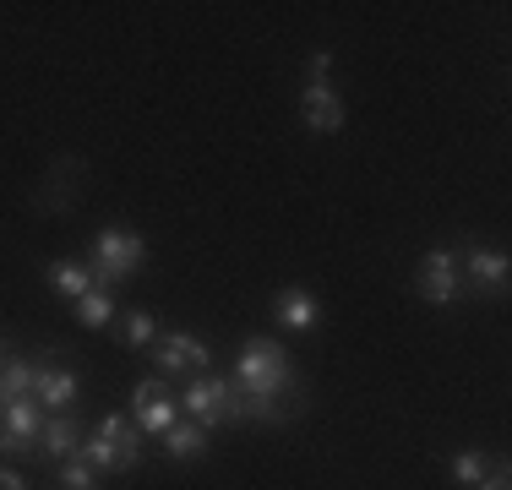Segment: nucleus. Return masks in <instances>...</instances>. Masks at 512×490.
I'll return each instance as SVG.
<instances>
[{"label":"nucleus","instance_id":"nucleus-1","mask_svg":"<svg viewBox=\"0 0 512 490\" xmlns=\"http://www.w3.org/2000/svg\"><path fill=\"white\" fill-rule=\"evenodd\" d=\"M235 387L251 392V398H267V403H284L289 414H295L300 398V382H295V365H289L284 343L273 338H246L240 343V360H235Z\"/></svg>","mask_w":512,"mask_h":490},{"label":"nucleus","instance_id":"nucleus-2","mask_svg":"<svg viewBox=\"0 0 512 490\" xmlns=\"http://www.w3.org/2000/svg\"><path fill=\"white\" fill-rule=\"evenodd\" d=\"M82 458L99 474H126L142 463V431L131 425V414H109L99 436H82Z\"/></svg>","mask_w":512,"mask_h":490},{"label":"nucleus","instance_id":"nucleus-3","mask_svg":"<svg viewBox=\"0 0 512 490\" xmlns=\"http://www.w3.org/2000/svg\"><path fill=\"white\" fill-rule=\"evenodd\" d=\"M142 262H148V245L137 229H99V240H93V284L99 289L137 278Z\"/></svg>","mask_w":512,"mask_h":490},{"label":"nucleus","instance_id":"nucleus-4","mask_svg":"<svg viewBox=\"0 0 512 490\" xmlns=\"http://www.w3.org/2000/svg\"><path fill=\"white\" fill-rule=\"evenodd\" d=\"M414 289H420L425 305H453L458 289H463L458 251H425L420 267H414Z\"/></svg>","mask_w":512,"mask_h":490},{"label":"nucleus","instance_id":"nucleus-5","mask_svg":"<svg viewBox=\"0 0 512 490\" xmlns=\"http://www.w3.org/2000/svg\"><path fill=\"white\" fill-rule=\"evenodd\" d=\"M131 420H137V431L164 436L169 425H175V392L158 382V376L137 382V387H131Z\"/></svg>","mask_w":512,"mask_h":490},{"label":"nucleus","instance_id":"nucleus-6","mask_svg":"<svg viewBox=\"0 0 512 490\" xmlns=\"http://www.w3.org/2000/svg\"><path fill=\"white\" fill-rule=\"evenodd\" d=\"M207 360H213V354H207V343L191 338V333L153 338V365H158L164 376H191V371H202Z\"/></svg>","mask_w":512,"mask_h":490},{"label":"nucleus","instance_id":"nucleus-7","mask_svg":"<svg viewBox=\"0 0 512 490\" xmlns=\"http://www.w3.org/2000/svg\"><path fill=\"white\" fill-rule=\"evenodd\" d=\"M224 403H229V382L224 376H197V382L186 387V414L202 425H224Z\"/></svg>","mask_w":512,"mask_h":490},{"label":"nucleus","instance_id":"nucleus-8","mask_svg":"<svg viewBox=\"0 0 512 490\" xmlns=\"http://www.w3.org/2000/svg\"><path fill=\"white\" fill-rule=\"evenodd\" d=\"M300 120H306L311 131H322V137H333V131L344 126V104H338V93L327 88V82H306V93H300Z\"/></svg>","mask_w":512,"mask_h":490},{"label":"nucleus","instance_id":"nucleus-9","mask_svg":"<svg viewBox=\"0 0 512 490\" xmlns=\"http://www.w3.org/2000/svg\"><path fill=\"white\" fill-rule=\"evenodd\" d=\"M458 267H463V278H469L474 289H491V294H502L507 289V273H512L502 251H480V245H474V251H463Z\"/></svg>","mask_w":512,"mask_h":490},{"label":"nucleus","instance_id":"nucleus-10","mask_svg":"<svg viewBox=\"0 0 512 490\" xmlns=\"http://www.w3.org/2000/svg\"><path fill=\"white\" fill-rule=\"evenodd\" d=\"M77 392H82V382H77L71 371H60V365L33 371V398H39L44 409H60V414H66L71 403H77Z\"/></svg>","mask_w":512,"mask_h":490},{"label":"nucleus","instance_id":"nucleus-11","mask_svg":"<svg viewBox=\"0 0 512 490\" xmlns=\"http://www.w3.org/2000/svg\"><path fill=\"white\" fill-rule=\"evenodd\" d=\"M273 316L284 327H295V333H311V327L322 322V305H316V294H306V289H284L273 305Z\"/></svg>","mask_w":512,"mask_h":490},{"label":"nucleus","instance_id":"nucleus-12","mask_svg":"<svg viewBox=\"0 0 512 490\" xmlns=\"http://www.w3.org/2000/svg\"><path fill=\"white\" fill-rule=\"evenodd\" d=\"M158 441H164L169 463H197L202 452H207V431H202L197 420H175V425H169V431L158 436Z\"/></svg>","mask_w":512,"mask_h":490},{"label":"nucleus","instance_id":"nucleus-13","mask_svg":"<svg viewBox=\"0 0 512 490\" xmlns=\"http://www.w3.org/2000/svg\"><path fill=\"white\" fill-rule=\"evenodd\" d=\"M0 420H6V431L17 441H28V447H39L44 436V414H39V398H17V403H0Z\"/></svg>","mask_w":512,"mask_h":490},{"label":"nucleus","instance_id":"nucleus-14","mask_svg":"<svg viewBox=\"0 0 512 490\" xmlns=\"http://www.w3.org/2000/svg\"><path fill=\"white\" fill-rule=\"evenodd\" d=\"M44 278H50V289L71 294V300H82L88 289H99V284H93V273H88V262H71V256H66V262H50V267H44Z\"/></svg>","mask_w":512,"mask_h":490},{"label":"nucleus","instance_id":"nucleus-15","mask_svg":"<svg viewBox=\"0 0 512 490\" xmlns=\"http://www.w3.org/2000/svg\"><path fill=\"white\" fill-rule=\"evenodd\" d=\"M39 447H44V458H60V463H66L71 452H82L77 420H66V414H60V420H50V425H44V436H39Z\"/></svg>","mask_w":512,"mask_h":490},{"label":"nucleus","instance_id":"nucleus-16","mask_svg":"<svg viewBox=\"0 0 512 490\" xmlns=\"http://www.w3.org/2000/svg\"><path fill=\"white\" fill-rule=\"evenodd\" d=\"M33 398V365L28 360H6L0 365V403Z\"/></svg>","mask_w":512,"mask_h":490},{"label":"nucleus","instance_id":"nucleus-17","mask_svg":"<svg viewBox=\"0 0 512 490\" xmlns=\"http://www.w3.org/2000/svg\"><path fill=\"white\" fill-rule=\"evenodd\" d=\"M115 300H109V289H88V294H82V300H77V322L82 327H109V322H115Z\"/></svg>","mask_w":512,"mask_h":490},{"label":"nucleus","instance_id":"nucleus-18","mask_svg":"<svg viewBox=\"0 0 512 490\" xmlns=\"http://www.w3.org/2000/svg\"><path fill=\"white\" fill-rule=\"evenodd\" d=\"M115 338L126 343V349H142V343H153V316L148 311H126L115 327Z\"/></svg>","mask_w":512,"mask_h":490},{"label":"nucleus","instance_id":"nucleus-19","mask_svg":"<svg viewBox=\"0 0 512 490\" xmlns=\"http://www.w3.org/2000/svg\"><path fill=\"white\" fill-rule=\"evenodd\" d=\"M485 474H491V458H485V452H458V458H453V480H458V485L474 490Z\"/></svg>","mask_w":512,"mask_h":490},{"label":"nucleus","instance_id":"nucleus-20","mask_svg":"<svg viewBox=\"0 0 512 490\" xmlns=\"http://www.w3.org/2000/svg\"><path fill=\"white\" fill-rule=\"evenodd\" d=\"M60 485L66 490H99V469L88 458H66L60 463Z\"/></svg>","mask_w":512,"mask_h":490},{"label":"nucleus","instance_id":"nucleus-21","mask_svg":"<svg viewBox=\"0 0 512 490\" xmlns=\"http://www.w3.org/2000/svg\"><path fill=\"white\" fill-rule=\"evenodd\" d=\"M306 71H311V82H327V71H333V55H327V49H316V55L306 60Z\"/></svg>","mask_w":512,"mask_h":490},{"label":"nucleus","instance_id":"nucleus-22","mask_svg":"<svg viewBox=\"0 0 512 490\" xmlns=\"http://www.w3.org/2000/svg\"><path fill=\"white\" fill-rule=\"evenodd\" d=\"M474 490H512V485H507V463H491V474H485Z\"/></svg>","mask_w":512,"mask_h":490},{"label":"nucleus","instance_id":"nucleus-23","mask_svg":"<svg viewBox=\"0 0 512 490\" xmlns=\"http://www.w3.org/2000/svg\"><path fill=\"white\" fill-rule=\"evenodd\" d=\"M0 490H28V485H22V474H11V469H0Z\"/></svg>","mask_w":512,"mask_h":490}]
</instances>
